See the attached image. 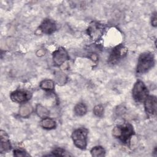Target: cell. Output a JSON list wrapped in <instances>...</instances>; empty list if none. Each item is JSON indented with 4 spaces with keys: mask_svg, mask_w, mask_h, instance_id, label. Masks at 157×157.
Returning a JSON list of instances; mask_svg holds the SVG:
<instances>
[{
    "mask_svg": "<svg viewBox=\"0 0 157 157\" xmlns=\"http://www.w3.org/2000/svg\"><path fill=\"white\" fill-rule=\"evenodd\" d=\"M112 134L123 144H128L130 143L131 138L134 134V131L131 124L126 123L115 126L112 130Z\"/></svg>",
    "mask_w": 157,
    "mask_h": 157,
    "instance_id": "1",
    "label": "cell"
},
{
    "mask_svg": "<svg viewBox=\"0 0 157 157\" xmlns=\"http://www.w3.org/2000/svg\"><path fill=\"white\" fill-rule=\"evenodd\" d=\"M155 64V58L153 53L144 52L139 57L136 72L138 74H144L150 70Z\"/></svg>",
    "mask_w": 157,
    "mask_h": 157,
    "instance_id": "2",
    "label": "cell"
},
{
    "mask_svg": "<svg viewBox=\"0 0 157 157\" xmlns=\"http://www.w3.org/2000/svg\"><path fill=\"white\" fill-rule=\"evenodd\" d=\"M88 130L84 128L75 129L72 134V139L74 145L78 148L85 149L87 145Z\"/></svg>",
    "mask_w": 157,
    "mask_h": 157,
    "instance_id": "3",
    "label": "cell"
},
{
    "mask_svg": "<svg viewBox=\"0 0 157 157\" xmlns=\"http://www.w3.org/2000/svg\"><path fill=\"white\" fill-rule=\"evenodd\" d=\"M132 95L137 102H142L145 101L148 96V90L143 82L137 80L135 83L132 90Z\"/></svg>",
    "mask_w": 157,
    "mask_h": 157,
    "instance_id": "4",
    "label": "cell"
},
{
    "mask_svg": "<svg viewBox=\"0 0 157 157\" xmlns=\"http://www.w3.org/2000/svg\"><path fill=\"white\" fill-rule=\"evenodd\" d=\"M128 52V49L123 45L120 44L115 47L111 51L108 62L111 64H115L119 62L123 57L126 56Z\"/></svg>",
    "mask_w": 157,
    "mask_h": 157,
    "instance_id": "5",
    "label": "cell"
},
{
    "mask_svg": "<svg viewBox=\"0 0 157 157\" xmlns=\"http://www.w3.org/2000/svg\"><path fill=\"white\" fill-rule=\"evenodd\" d=\"M104 28L102 25L99 23L93 22L88 28V34L94 40L99 39L102 35Z\"/></svg>",
    "mask_w": 157,
    "mask_h": 157,
    "instance_id": "6",
    "label": "cell"
},
{
    "mask_svg": "<svg viewBox=\"0 0 157 157\" xmlns=\"http://www.w3.org/2000/svg\"><path fill=\"white\" fill-rule=\"evenodd\" d=\"M68 59L67 52L64 48L59 47L53 53V63L56 66H61Z\"/></svg>",
    "mask_w": 157,
    "mask_h": 157,
    "instance_id": "7",
    "label": "cell"
},
{
    "mask_svg": "<svg viewBox=\"0 0 157 157\" xmlns=\"http://www.w3.org/2000/svg\"><path fill=\"white\" fill-rule=\"evenodd\" d=\"M145 110L148 115L153 116L156 113V98L155 96H148L145 99Z\"/></svg>",
    "mask_w": 157,
    "mask_h": 157,
    "instance_id": "8",
    "label": "cell"
},
{
    "mask_svg": "<svg viewBox=\"0 0 157 157\" xmlns=\"http://www.w3.org/2000/svg\"><path fill=\"white\" fill-rule=\"evenodd\" d=\"M10 99L17 103H23L30 99L31 95L29 92L24 90H16L10 93Z\"/></svg>",
    "mask_w": 157,
    "mask_h": 157,
    "instance_id": "9",
    "label": "cell"
},
{
    "mask_svg": "<svg viewBox=\"0 0 157 157\" xmlns=\"http://www.w3.org/2000/svg\"><path fill=\"white\" fill-rule=\"evenodd\" d=\"M39 28L43 33L51 34L56 29V26L54 21L49 18H45L42 21Z\"/></svg>",
    "mask_w": 157,
    "mask_h": 157,
    "instance_id": "10",
    "label": "cell"
},
{
    "mask_svg": "<svg viewBox=\"0 0 157 157\" xmlns=\"http://www.w3.org/2000/svg\"><path fill=\"white\" fill-rule=\"evenodd\" d=\"M0 137H1L0 151L1 153L7 152L11 148V145H10L9 136L4 131L1 130L0 132Z\"/></svg>",
    "mask_w": 157,
    "mask_h": 157,
    "instance_id": "11",
    "label": "cell"
},
{
    "mask_svg": "<svg viewBox=\"0 0 157 157\" xmlns=\"http://www.w3.org/2000/svg\"><path fill=\"white\" fill-rule=\"evenodd\" d=\"M40 125L44 129H52L55 128L56 123L52 118L45 117L40 122Z\"/></svg>",
    "mask_w": 157,
    "mask_h": 157,
    "instance_id": "12",
    "label": "cell"
},
{
    "mask_svg": "<svg viewBox=\"0 0 157 157\" xmlns=\"http://www.w3.org/2000/svg\"><path fill=\"white\" fill-rule=\"evenodd\" d=\"M87 112L86 105L82 102H79L74 107V112L77 116H83Z\"/></svg>",
    "mask_w": 157,
    "mask_h": 157,
    "instance_id": "13",
    "label": "cell"
},
{
    "mask_svg": "<svg viewBox=\"0 0 157 157\" xmlns=\"http://www.w3.org/2000/svg\"><path fill=\"white\" fill-rule=\"evenodd\" d=\"M40 87L46 91H52L54 89L55 84L52 80H44L40 82Z\"/></svg>",
    "mask_w": 157,
    "mask_h": 157,
    "instance_id": "14",
    "label": "cell"
},
{
    "mask_svg": "<svg viewBox=\"0 0 157 157\" xmlns=\"http://www.w3.org/2000/svg\"><path fill=\"white\" fill-rule=\"evenodd\" d=\"M91 155L93 156L99 157V156H105V151L104 148L101 146H96L93 147L91 151Z\"/></svg>",
    "mask_w": 157,
    "mask_h": 157,
    "instance_id": "15",
    "label": "cell"
},
{
    "mask_svg": "<svg viewBox=\"0 0 157 157\" xmlns=\"http://www.w3.org/2000/svg\"><path fill=\"white\" fill-rule=\"evenodd\" d=\"M36 112L38 114V115L40 117H42L43 118H44V117L47 116L48 114V110L45 109L44 107H43L42 106H41L40 105H38L37 108H36Z\"/></svg>",
    "mask_w": 157,
    "mask_h": 157,
    "instance_id": "16",
    "label": "cell"
},
{
    "mask_svg": "<svg viewBox=\"0 0 157 157\" xmlns=\"http://www.w3.org/2000/svg\"><path fill=\"white\" fill-rule=\"evenodd\" d=\"M94 114L97 117H101L104 113V107L101 105H98L93 109Z\"/></svg>",
    "mask_w": 157,
    "mask_h": 157,
    "instance_id": "17",
    "label": "cell"
},
{
    "mask_svg": "<svg viewBox=\"0 0 157 157\" xmlns=\"http://www.w3.org/2000/svg\"><path fill=\"white\" fill-rule=\"evenodd\" d=\"M66 152H65V150L62 149V148H56L55 150H54L53 151H52V155L53 156H66Z\"/></svg>",
    "mask_w": 157,
    "mask_h": 157,
    "instance_id": "18",
    "label": "cell"
},
{
    "mask_svg": "<svg viewBox=\"0 0 157 157\" xmlns=\"http://www.w3.org/2000/svg\"><path fill=\"white\" fill-rule=\"evenodd\" d=\"M31 110V108H30L29 106L24 105L21 107V109L20 110V113L23 117H25L27 115H29L30 113Z\"/></svg>",
    "mask_w": 157,
    "mask_h": 157,
    "instance_id": "19",
    "label": "cell"
},
{
    "mask_svg": "<svg viewBox=\"0 0 157 157\" xmlns=\"http://www.w3.org/2000/svg\"><path fill=\"white\" fill-rule=\"evenodd\" d=\"M13 155L16 156H24L26 155V153L23 150L17 149L13 151Z\"/></svg>",
    "mask_w": 157,
    "mask_h": 157,
    "instance_id": "20",
    "label": "cell"
},
{
    "mask_svg": "<svg viewBox=\"0 0 157 157\" xmlns=\"http://www.w3.org/2000/svg\"><path fill=\"white\" fill-rule=\"evenodd\" d=\"M151 25L156 27V12L153 15L151 18Z\"/></svg>",
    "mask_w": 157,
    "mask_h": 157,
    "instance_id": "21",
    "label": "cell"
}]
</instances>
